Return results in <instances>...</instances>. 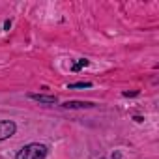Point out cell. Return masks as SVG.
<instances>
[{
	"mask_svg": "<svg viewBox=\"0 0 159 159\" xmlns=\"http://www.w3.org/2000/svg\"><path fill=\"white\" fill-rule=\"evenodd\" d=\"M124 96H125V98H129V96H137V92H125Z\"/></svg>",
	"mask_w": 159,
	"mask_h": 159,
	"instance_id": "obj_7",
	"label": "cell"
},
{
	"mask_svg": "<svg viewBox=\"0 0 159 159\" xmlns=\"http://www.w3.org/2000/svg\"><path fill=\"white\" fill-rule=\"evenodd\" d=\"M13 133H15V124L13 122H10V120H2V122H0V140L10 139Z\"/></svg>",
	"mask_w": 159,
	"mask_h": 159,
	"instance_id": "obj_2",
	"label": "cell"
},
{
	"mask_svg": "<svg viewBox=\"0 0 159 159\" xmlns=\"http://www.w3.org/2000/svg\"><path fill=\"white\" fill-rule=\"evenodd\" d=\"M62 107L64 109H90V107H94V103H90V101H66Z\"/></svg>",
	"mask_w": 159,
	"mask_h": 159,
	"instance_id": "obj_4",
	"label": "cell"
},
{
	"mask_svg": "<svg viewBox=\"0 0 159 159\" xmlns=\"http://www.w3.org/2000/svg\"><path fill=\"white\" fill-rule=\"evenodd\" d=\"M28 98L34 101H39V103H45V105H54L58 101L56 96H45V94H28Z\"/></svg>",
	"mask_w": 159,
	"mask_h": 159,
	"instance_id": "obj_3",
	"label": "cell"
},
{
	"mask_svg": "<svg viewBox=\"0 0 159 159\" xmlns=\"http://www.w3.org/2000/svg\"><path fill=\"white\" fill-rule=\"evenodd\" d=\"M88 66V60H79V62H75L73 66H71V71H79V69H81V67H86Z\"/></svg>",
	"mask_w": 159,
	"mask_h": 159,
	"instance_id": "obj_5",
	"label": "cell"
},
{
	"mask_svg": "<svg viewBox=\"0 0 159 159\" xmlns=\"http://www.w3.org/2000/svg\"><path fill=\"white\" fill-rule=\"evenodd\" d=\"M45 155H47V146H43V144H28L17 153V159H45Z\"/></svg>",
	"mask_w": 159,
	"mask_h": 159,
	"instance_id": "obj_1",
	"label": "cell"
},
{
	"mask_svg": "<svg viewBox=\"0 0 159 159\" xmlns=\"http://www.w3.org/2000/svg\"><path fill=\"white\" fill-rule=\"evenodd\" d=\"M92 84L90 83H73V84H69V88H90Z\"/></svg>",
	"mask_w": 159,
	"mask_h": 159,
	"instance_id": "obj_6",
	"label": "cell"
}]
</instances>
